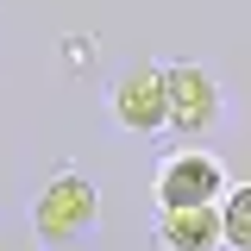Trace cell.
<instances>
[{"mask_svg":"<svg viewBox=\"0 0 251 251\" xmlns=\"http://www.w3.org/2000/svg\"><path fill=\"white\" fill-rule=\"evenodd\" d=\"M226 188V163L207 151H176L157 163V207H201V201H220Z\"/></svg>","mask_w":251,"mask_h":251,"instance_id":"obj_3","label":"cell"},{"mask_svg":"<svg viewBox=\"0 0 251 251\" xmlns=\"http://www.w3.org/2000/svg\"><path fill=\"white\" fill-rule=\"evenodd\" d=\"M113 120L126 132H163V69L157 63H132L113 82Z\"/></svg>","mask_w":251,"mask_h":251,"instance_id":"obj_4","label":"cell"},{"mask_svg":"<svg viewBox=\"0 0 251 251\" xmlns=\"http://www.w3.org/2000/svg\"><path fill=\"white\" fill-rule=\"evenodd\" d=\"M94 220H100V195L82 170H57L44 195H38V207H31V226H38V239L44 245H69V239H82Z\"/></svg>","mask_w":251,"mask_h":251,"instance_id":"obj_1","label":"cell"},{"mask_svg":"<svg viewBox=\"0 0 251 251\" xmlns=\"http://www.w3.org/2000/svg\"><path fill=\"white\" fill-rule=\"evenodd\" d=\"M157 245L163 251H220V207H163L157 214Z\"/></svg>","mask_w":251,"mask_h":251,"instance_id":"obj_5","label":"cell"},{"mask_svg":"<svg viewBox=\"0 0 251 251\" xmlns=\"http://www.w3.org/2000/svg\"><path fill=\"white\" fill-rule=\"evenodd\" d=\"M220 245L251 251V188H245V182L226 195V214H220Z\"/></svg>","mask_w":251,"mask_h":251,"instance_id":"obj_6","label":"cell"},{"mask_svg":"<svg viewBox=\"0 0 251 251\" xmlns=\"http://www.w3.org/2000/svg\"><path fill=\"white\" fill-rule=\"evenodd\" d=\"M157 69H163V126H176V132H214L220 107H226L220 82L201 63H157Z\"/></svg>","mask_w":251,"mask_h":251,"instance_id":"obj_2","label":"cell"}]
</instances>
